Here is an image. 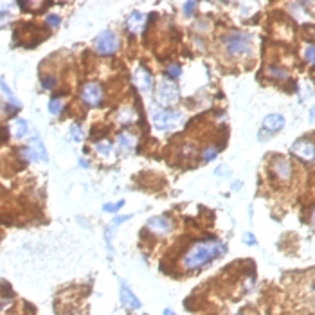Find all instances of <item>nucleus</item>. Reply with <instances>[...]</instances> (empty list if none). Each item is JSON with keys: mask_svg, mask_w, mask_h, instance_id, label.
Here are the masks:
<instances>
[{"mask_svg": "<svg viewBox=\"0 0 315 315\" xmlns=\"http://www.w3.org/2000/svg\"><path fill=\"white\" fill-rule=\"evenodd\" d=\"M225 250H227L225 245L218 240H200L184 252V256L180 260V266L184 272H198L200 268L209 265L212 260L220 258Z\"/></svg>", "mask_w": 315, "mask_h": 315, "instance_id": "nucleus-1", "label": "nucleus"}, {"mask_svg": "<svg viewBox=\"0 0 315 315\" xmlns=\"http://www.w3.org/2000/svg\"><path fill=\"white\" fill-rule=\"evenodd\" d=\"M222 45L232 58L247 56L252 52V36L245 31H230L222 38Z\"/></svg>", "mask_w": 315, "mask_h": 315, "instance_id": "nucleus-2", "label": "nucleus"}, {"mask_svg": "<svg viewBox=\"0 0 315 315\" xmlns=\"http://www.w3.org/2000/svg\"><path fill=\"white\" fill-rule=\"evenodd\" d=\"M184 114L178 110H171V108H152V121L153 126L160 132H171L176 130L182 122H184Z\"/></svg>", "mask_w": 315, "mask_h": 315, "instance_id": "nucleus-3", "label": "nucleus"}, {"mask_svg": "<svg viewBox=\"0 0 315 315\" xmlns=\"http://www.w3.org/2000/svg\"><path fill=\"white\" fill-rule=\"evenodd\" d=\"M180 99V90L178 86L170 80H160L157 85V101L160 104V108H170L173 104L178 103Z\"/></svg>", "mask_w": 315, "mask_h": 315, "instance_id": "nucleus-4", "label": "nucleus"}, {"mask_svg": "<svg viewBox=\"0 0 315 315\" xmlns=\"http://www.w3.org/2000/svg\"><path fill=\"white\" fill-rule=\"evenodd\" d=\"M94 49L98 50L101 56H110V54H114L119 49V38H117V34L114 31L104 29L103 32H99V34L96 36Z\"/></svg>", "mask_w": 315, "mask_h": 315, "instance_id": "nucleus-5", "label": "nucleus"}, {"mask_svg": "<svg viewBox=\"0 0 315 315\" xmlns=\"http://www.w3.org/2000/svg\"><path fill=\"white\" fill-rule=\"evenodd\" d=\"M284 128V117L281 114H270L263 119V128L260 132V140H265L266 137H272L274 134L281 132Z\"/></svg>", "mask_w": 315, "mask_h": 315, "instance_id": "nucleus-6", "label": "nucleus"}, {"mask_svg": "<svg viewBox=\"0 0 315 315\" xmlns=\"http://www.w3.org/2000/svg\"><path fill=\"white\" fill-rule=\"evenodd\" d=\"M119 301H121V304L124 306V308H128V310L132 312H137L142 308L140 299L132 292V288L128 286L122 279H119Z\"/></svg>", "mask_w": 315, "mask_h": 315, "instance_id": "nucleus-7", "label": "nucleus"}, {"mask_svg": "<svg viewBox=\"0 0 315 315\" xmlns=\"http://www.w3.org/2000/svg\"><path fill=\"white\" fill-rule=\"evenodd\" d=\"M81 101L86 106H99L103 103V88L99 83H86L81 90Z\"/></svg>", "mask_w": 315, "mask_h": 315, "instance_id": "nucleus-8", "label": "nucleus"}, {"mask_svg": "<svg viewBox=\"0 0 315 315\" xmlns=\"http://www.w3.org/2000/svg\"><path fill=\"white\" fill-rule=\"evenodd\" d=\"M148 230L152 234H157V236H166L173 230V222L168 216H153L148 220Z\"/></svg>", "mask_w": 315, "mask_h": 315, "instance_id": "nucleus-9", "label": "nucleus"}, {"mask_svg": "<svg viewBox=\"0 0 315 315\" xmlns=\"http://www.w3.org/2000/svg\"><path fill=\"white\" fill-rule=\"evenodd\" d=\"M292 153L302 160H315V144L308 139H299L294 142Z\"/></svg>", "mask_w": 315, "mask_h": 315, "instance_id": "nucleus-10", "label": "nucleus"}, {"mask_svg": "<svg viewBox=\"0 0 315 315\" xmlns=\"http://www.w3.org/2000/svg\"><path fill=\"white\" fill-rule=\"evenodd\" d=\"M134 80H135V85L139 86V90H142V92H150V90H152L153 76L142 65H139V67L134 70Z\"/></svg>", "mask_w": 315, "mask_h": 315, "instance_id": "nucleus-11", "label": "nucleus"}, {"mask_svg": "<svg viewBox=\"0 0 315 315\" xmlns=\"http://www.w3.org/2000/svg\"><path fill=\"white\" fill-rule=\"evenodd\" d=\"M272 171H274V175L278 176V178L288 180L290 176H292V164L288 162V158L279 157V158H276L274 164H272Z\"/></svg>", "mask_w": 315, "mask_h": 315, "instance_id": "nucleus-12", "label": "nucleus"}, {"mask_svg": "<svg viewBox=\"0 0 315 315\" xmlns=\"http://www.w3.org/2000/svg\"><path fill=\"white\" fill-rule=\"evenodd\" d=\"M144 22H146L144 13H140V11H132V13L126 16V29L135 34V32H139L144 27Z\"/></svg>", "mask_w": 315, "mask_h": 315, "instance_id": "nucleus-13", "label": "nucleus"}, {"mask_svg": "<svg viewBox=\"0 0 315 315\" xmlns=\"http://www.w3.org/2000/svg\"><path fill=\"white\" fill-rule=\"evenodd\" d=\"M117 148L121 150V152L128 153L130 150H134L135 146V137L130 134V132H121V134L117 135Z\"/></svg>", "mask_w": 315, "mask_h": 315, "instance_id": "nucleus-14", "label": "nucleus"}, {"mask_svg": "<svg viewBox=\"0 0 315 315\" xmlns=\"http://www.w3.org/2000/svg\"><path fill=\"white\" fill-rule=\"evenodd\" d=\"M31 150L34 152V155L38 157V160L47 162V152H45V146H44V142H42L40 135H38V134H34V137H32Z\"/></svg>", "mask_w": 315, "mask_h": 315, "instance_id": "nucleus-15", "label": "nucleus"}, {"mask_svg": "<svg viewBox=\"0 0 315 315\" xmlns=\"http://www.w3.org/2000/svg\"><path fill=\"white\" fill-rule=\"evenodd\" d=\"M117 119H119V122H122V124H132V122H135L137 116H135L134 108L122 106L121 110H119V114H117Z\"/></svg>", "mask_w": 315, "mask_h": 315, "instance_id": "nucleus-16", "label": "nucleus"}, {"mask_svg": "<svg viewBox=\"0 0 315 315\" xmlns=\"http://www.w3.org/2000/svg\"><path fill=\"white\" fill-rule=\"evenodd\" d=\"M27 134H29V124H27L26 119H14V122H13L14 137H16V139H24Z\"/></svg>", "mask_w": 315, "mask_h": 315, "instance_id": "nucleus-17", "label": "nucleus"}, {"mask_svg": "<svg viewBox=\"0 0 315 315\" xmlns=\"http://www.w3.org/2000/svg\"><path fill=\"white\" fill-rule=\"evenodd\" d=\"M266 74H268L270 78H274V80H279V81L288 80V72L281 67H276V65H268V67H266Z\"/></svg>", "mask_w": 315, "mask_h": 315, "instance_id": "nucleus-18", "label": "nucleus"}, {"mask_svg": "<svg viewBox=\"0 0 315 315\" xmlns=\"http://www.w3.org/2000/svg\"><path fill=\"white\" fill-rule=\"evenodd\" d=\"M0 90L4 92L6 94V98H8V103L11 104V106H14V108H20V101H18L16 98L13 96V92H11V88H9L8 85H6V81L0 78Z\"/></svg>", "mask_w": 315, "mask_h": 315, "instance_id": "nucleus-19", "label": "nucleus"}, {"mask_svg": "<svg viewBox=\"0 0 315 315\" xmlns=\"http://www.w3.org/2000/svg\"><path fill=\"white\" fill-rule=\"evenodd\" d=\"M96 152L99 153V155H104V157H108L110 153L114 152V144L110 142V140H101V142L94 144Z\"/></svg>", "mask_w": 315, "mask_h": 315, "instance_id": "nucleus-20", "label": "nucleus"}, {"mask_svg": "<svg viewBox=\"0 0 315 315\" xmlns=\"http://www.w3.org/2000/svg\"><path fill=\"white\" fill-rule=\"evenodd\" d=\"M63 106H65V103H63L62 98H52L49 101V112L52 114V116H60L63 110Z\"/></svg>", "mask_w": 315, "mask_h": 315, "instance_id": "nucleus-21", "label": "nucleus"}, {"mask_svg": "<svg viewBox=\"0 0 315 315\" xmlns=\"http://www.w3.org/2000/svg\"><path fill=\"white\" fill-rule=\"evenodd\" d=\"M68 135H70V139L74 142H80L83 139V126H81V122H74L70 126V130H68Z\"/></svg>", "mask_w": 315, "mask_h": 315, "instance_id": "nucleus-22", "label": "nucleus"}, {"mask_svg": "<svg viewBox=\"0 0 315 315\" xmlns=\"http://www.w3.org/2000/svg\"><path fill=\"white\" fill-rule=\"evenodd\" d=\"M166 74L168 78H171V80H176V78L182 74V67H180L178 63H170L166 67Z\"/></svg>", "mask_w": 315, "mask_h": 315, "instance_id": "nucleus-23", "label": "nucleus"}, {"mask_svg": "<svg viewBox=\"0 0 315 315\" xmlns=\"http://www.w3.org/2000/svg\"><path fill=\"white\" fill-rule=\"evenodd\" d=\"M122 206H124V200H119V202H108L103 206V211L104 212H117Z\"/></svg>", "mask_w": 315, "mask_h": 315, "instance_id": "nucleus-24", "label": "nucleus"}, {"mask_svg": "<svg viewBox=\"0 0 315 315\" xmlns=\"http://www.w3.org/2000/svg\"><path fill=\"white\" fill-rule=\"evenodd\" d=\"M304 60L308 63H312V65H315V45L314 44L306 45V49H304Z\"/></svg>", "mask_w": 315, "mask_h": 315, "instance_id": "nucleus-25", "label": "nucleus"}, {"mask_svg": "<svg viewBox=\"0 0 315 315\" xmlns=\"http://www.w3.org/2000/svg\"><path fill=\"white\" fill-rule=\"evenodd\" d=\"M216 155H218V148H216V146H209V148H207L206 152L202 153V160L209 162V160H212Z\"/></svg>", "mask_w": 315, "mask_h": 315, "instance_id": "nucleus-26", "label": "nucleus"}, {"mask_svg": "<svg viewBox=\"0 0 315 315\" xmlns=\"http://www.w3.org/2000/svg\"><path fill=\"white\" fill-rule=\"evenodd\" d=\"M182 8H184V14H186V16L191 18L194 13H196L198 4H196V2H184V6H182Z\"/></svg>", "mask_w": 315, "mask_h": 315, "instance_id": "nucleus-27", "label": "nucleus"}, {"mask_svg": "<svg viewBox=\"0 0 315 315\" xmlns=\"http://www.w3.org/2000/svg\"><path fill=\"white\" fill-rule=\"evenodd\" d=\"M42 86L47 90L54 88V86H56V78H54L52 74H49V76H42Z\"/></svg>", "mask_w": 315, "mask_h": 315, "instance_id": "nucleus-28", "label": "nucleus"}, {"mask_svg": "<svg viewBox=\"0 0 315 315\" xmlns=\"http://www.w3.org/2000/svg\"><path fill=\"white\" fill-rule=\"evenodd\" d=\"M45 22H47V26H49V27H58L60 24H62V18H60L58 14H49Z\"/></svg>", "mask_w": 315, "mask_h": 315, "instance_id": "nucleus-29", "label": "nucleus"}, {"mask_svg": "<svg viewBox=\"0 0 315 315\" xmlns=\"http://www.w3.org/2000/svg\"><path fill=\"white\" fill-rule=\"evenodd\" d=\"M132 216H134V214H122V216H116V218H114V220H112V224H110V225H114V227H117V225H119V224H124V222H128V220H130Z\"/></svg>", "mask_w": 315, "mask_h": 315, "instance_id": "nucleus-30", "label": "nucleus"}, {"mask_svg": "<svg viewBox=\"0 0 315 315\" xmlns=\"http://www.w3.org/2000/svg\"><path fill=\"white\" fill-rule=\"evenodd\" d=\"M243 240L247 242V245H256V238H254V234L247 232L245 236H243Z\"/></svg>", "mask_w": 315, "mask_h": 315, "instance_id": "nucleus-31", "label": "nucleus"}, {"mask_svg": "<svg viewBox=\"0 0 315 315\" xmlns=\"http://www.w3.org/2000/svg\"><path fill=\"white\" fill-rule=\"evenodd\" d=\"M229 173V170H227V166H220L218 170H216V175L222 176V175H227Z\"/></svg>", "mask_w": 315, "mask_h": 315, "instance_id": "nucleus-32", "label": "nucleus"}, {"mask_svg": "<svg viewBox=\"0 0 315 315\" xmlns=\"http://www.w3.org/2000/svg\"><path fill=\"white\" fill-rule=\"evenodd\" d=\"M207 22H204V20H200V22H196V26H194V27H196V29H198V31H206V29H207Z\"/></svg>", "mask_w": 315, "mask_h": 315, "instance_id": "nucleus-33", "label": "nucleus"}, {"mask_svg": "<svg viewBox=\"0 0 315 315\" xmlns=\"http://www.w3.org/2000/svg\"><path fill=\"white\" fill-rule=\"evenodd\" d=\"M310 121H312V122H315V104L310 108Z\"/></svg>", "mask_w": 315, "mask_h": 315, "instance_id": "nucleus-34", "label": "nucleus"}, {"mask_svg": "<svg viewBox=\"0 0 315 315\" xmlns=\"http://www.w3.org/2000/svg\"><path fill=\"white\" fill-rule=\"evenodd\" d=\"M162 315H176L175 312L171 310V308H164V312H162Z\"/></svg>", "mask_w": 315, "mask_h": 315, "instance_id": "nucleus-35", "label": "nucleus"}, {"mask_svg": "<svg viewBox=\"0 0 315 315\" xmlns=\"http://www.w3.org/2000/svg\"><path fill=\"white\" fill-rule=\"evenodd\" d=\"M242 188V182H234L232 184V189H240Z\"/></svg>", "mask_w": 315, "mask_h": 315, "instance_id": "nucleus-36", "label": "nucleus"}, {"mask_svg": "<svg viewBox=\"0 0 315 315\" xmlns=\"http://www.w3.org/2000/svg\"><path fill=\"white\" fill-rule=\"evenodd\" d=\"M80 164H81V166H88V164H86V160H85V158H80Z\"/></svg>", "mask_w": 315, "mask_h": 315, "instance_id": "nucleus-37", "label": "nucleus"}, {"mask_svg": "<svg viewBox=\"0 0 315 315\" xmlns=\"http://www.w3.org/2000/svg\"><path fill=\"white\" fill-rule=\"evenodd\" d=\"M312 224H314V227H315V209L312 211Z\"/></svg>", "mask_w": 315, "mask_h": 315, "instance_id": "nucleus-38", "label": "nucleus"}, {"mask_svg": "<svg viewBox=\"0 0 315 315\" xmlns=\"http://www.w3.org/2000/svg\"><path fill=\"white\" fill-rule=\"evenodd\" d=\"M0 310H2V304H0Z\"/></svg>", "mask_w": 315, "mask_h": 315, "instance_id": "nucleus-39", "label": "nucleus"}, {"mask_svg": "<svg viewBox=\"0 0 315 315\" xmlns=\"http://www.w3.org/2000/svg\"><path fill=\"white\" fill-rule=\"evenodd\" d=\"M236 315H242V314H236Z\"/></svg>", "mask_w": 315, "mask_h": 315, "instance_id": "nucleus-40", "label": "nucleus"}]
</instances>
